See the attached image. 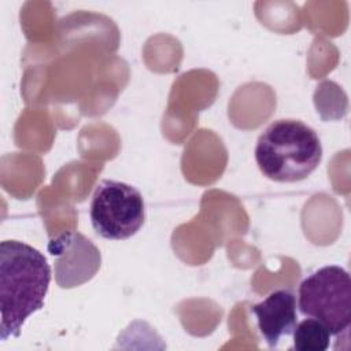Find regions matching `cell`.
<instances>
[{"instance_id": "3957f363", "label": "cell", "mask_w": 351, "mask_h": 351, "mask_svg": "<svg viewBox=\"0 0 351 351\" xmlns=\"http://www.w3.org/2000/svg\"><path fill=\"white\" fill-rule=\"evenodd\" d=\"M299 310L318 319L332 336L347 330L351 324V280L340 266H324L299 285Z\"/></svg>"}, {"instance_id": "5b68a950", "label": "cell", "mask_w": 351, "mask_h": 351, "mask_svg": "<svg viewBox=\"0 0 351 351\" xmlns=\"http://www.w3.org/2000/svg\"><path fill=\"white\" fill-rule=\"evenodd\" d=\"M48 251L55 258V277L60 288L89 281L100 267V251L77 232H66L52 239Z\"/></svg>"}, {"instance_id": "52a82bcc", "label": "cell", "mask_w": 351, "mask_h": 351, "mask_svg": "<svg viewBox=\"0 0 351 351\" xmlns=\"http://www.w3.org/2000/svg\"><path fill=\"white\" fill-rule=\"evenodd\" d=\"M292 350L298 351H325L330 346V332L318 319L306 318L296 324L293 332Z\"/></svg>"}, {"instance_id": "6da1fadb", "label": "cell", "mask_w": 351, "mask_h": 351, "mask_svg": "<svg viewBox=\"0 0 351 351\" xmlns=\"http://www.w3.org/2000/svg\"><path fill=\"white\" fill-rule=\"evenodd\" d=\"M51 282L47 258L18 240L0 244V339L21 335L25 321L44 307Z\"/></svg>"}, {"instance_id": "8992f818", "label": "cell", "mask_w": 351, "mask_h": 351, "mask_svg": "<svg viewBox=\"0 0 351 351\" xmlns=\"http://www.w3.org/2000/svg\"><path fill=\"white\" fill-rule=\"evenodd\" d=\"M258 329L270 348L277 347L282 336L292 335L296 324V298L289 289L270 292L261 303L252 304Z\"/></svg>"}, {"instance_id": "7a4b0ae2", "label": "cell", "mask_w": 351, "mask_h": 351, "mask_svg": "<svg viewBox=\"0 0 351 351\" xmlns=\"http://www.w3.org/2000/svg\"><path fill=\"white\" fill-rule=\"evenodd\" d=\"M322 159L317 132L298 119H277L259 136L255 160L261 173L276 182L307 178Z\"/></svg>"}, {"instance_id": "277c9868", "label": "cell", "mask_w": 351, "mask_h": 351, "mask_svg": "<svg viewBox=\"0 0 351 351\" xmlns=\"http://www.w3.org/2000/svg\"><path fill=\"white\" fill-rule=\"evenodd\" d=\"M89 217L99 236L107 240H126L144 223L143 195L129 184L103 180L93 192Z\"/></svg>"}]
</instances>
